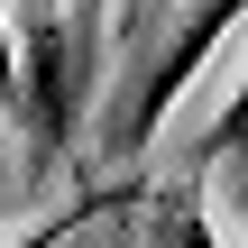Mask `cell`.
<instances>
[{"instance_id":"5","label":"cell","mask_w":248,"mask_h":248,"mask_svg":"<svg viewBox=\"0 0 248 248\" xmlns=\"http://www.w3.org/2000/svg\"><path fill=\"white\" fill-rule=\"evenodd\" d=\"M110 202H129V184H101V193H83L74 212H55L46 230H28V239H0V248H64L74 230H83V221H92V212H110Z\"/></svg>"},{"instance_id":"4","label":"cell","mask_w":248,"mask_h":248,"mask_svg":"<svg viewBox=\"0 0 248 248\" xmlns=\"http://www.w3.org/2000/svg\"><path fill=\"white\" fill-rule=\"evenodd\" d=\"M239 147H248V74H239V92H230V101L212 110V129L193 138V166H184V184H202V175H221V166H230Z\"/></svg>"},{"instance_id":"2","label":"cell","mask_w":248,"mask_h":248,"mask_svg":"<svg viewBox=\"0 0 248 248\" xmlns=\"http://www.w3.org/2000/svg\"><path fill=\"white\" fill-rule=\"evenodd\" d=\"M239 18H248V0H193V9L175 18V37H166V46L129 74V92H120V101H110V120H101V156H110V166H129V156H147V147H156L166 110L193 92L202 55H212Z\"/></svg>"},{"instance_id":"6","label":"cell","mask_w":248,"mask_h":248,"mask_svg":"<svg viewBox=\"0 0 248 248\" xmlns=\"http://www.w3.org/2000/svg\"><path fill=\"white\" fill-rule=\"evenodd\" d=\"M0 110L18 120V37H9V9H0Z\"/></svg>"},{"instance_id":"3","label":"cell","mask_w":248,"mask_h":248,"mask_svg":"<svg viewBox=\"0 0 248 248\" xmlns=\"http://www.w3.org/2000/svg\"><path fill=\"white\" fill-rule=\"evenodd\" d=\"M147 230H156V248H221L202 184H175V193H156V202H147Z\"/></svg>"},{"instance_id":"1","label":"cell","mask_w":248,"mask_h":248,"mask_svg":"<svg viewBox=\"0 0 248 248\" xmlns=\"http://www.w3.org/2000/svg\"><path fill=\"white\" fill-rule=\"evenodd\" d=\"M18 129L37 138V166H55L74 147V120H83V92H92V37H101V0H74V9H28L18 28Z\"/></svg>"},{"instance_id":"7","label":"cell","mask_w":248,"mask_h":248,"mask_svg":"<svg viewBox=\"0 0 248 248\" xmlns=\"http://www.w3.org/2000/svg\"><path fill=\"white\" fill-rule=\"evenodd\" d=\"M28 9H46V0H28Z\"/></svg>"}]
</instances>
